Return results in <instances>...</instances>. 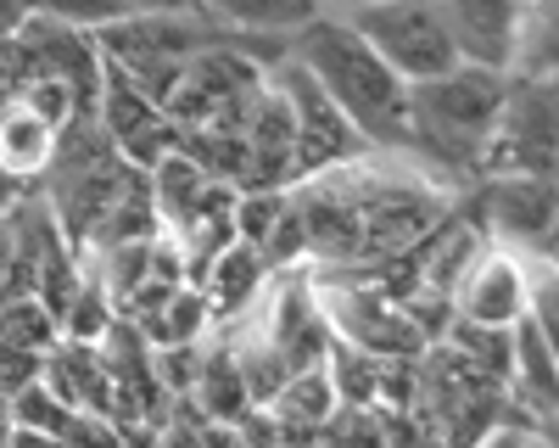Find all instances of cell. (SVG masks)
<instances>
[{
	"label": "cell",
	"mask_w": 559,
	"mask_h": 448,
	"mask_svg": "<svg viewBox=\"0 0 559 448\" xmlns=\"http://www.w3.org/2000/svg\"><path fill=\"white\" fill-rule=\"evenodd\" d=\"M292 62L331 96L358 134L376 152H403L408 146V84L369 51V39L342 17V12H319L286 39Z\"/></svg>",
	"instance_id": "cell-1"
},
{
	"label": "cell",
	"mask_w": 559,
	"mask_h": 448,
	"mask_svg": "<svg viewBox=\"0 0 559 448\" xmlns=\"http://www.w3.org/2000/svg\"><path fill=\"white\" fill-rule=\"evenodd\" d=\"M503 84H509V73L476 68V62H453L437 79L408 84V146H403V157H414L419 168L437 174L453 191L476 186L487 134H492L498 107H503Z\"/></svg>",
	"instance_id": "cell-2"
},
{
	"label": "cell",
	"mask_w": 559,
	"mask_h": 448,
	"mask_svg": "<svg viewBox=\"0 0 559 448\" xmlns=\"http://www.w3.org/2000/svg\"><path fill=\"white\" fill-rule=\"evenodd\" d=\"M308 286L324 326H331V342L358 347L369 358H419V347H426L408 308L358 269H308Z\"/></svg>",
	"instance_id": "cell-3"
},
{
	"label": "cell",
	"mask_w": 559,
	"mask_h": 448,
	"mask_svg": "<svg viewBox=\"0 0 559 448\" xmlns=\"http://www.w3.org/2000/svg\"><path fill=\"white\" fill-rule=\"evenodd\" d=\"M342 17L369 39V51L403 84L437 79L459 62L442 0H358V7H342Z\"/></svg>",
	"instance_id": "cell-4"
},
{
	"label": "cell",
	"mask_w": 559,
	"mask_h": 448,
	"mask_svg": "<svg viewBox=\"0 0 559 448\" xmlns=\"http://www.w3.org/2000/svg\"><path fill=\"white\" fill-rule=\"evenodd\" d=\"M269 84H280V96L292 107V152H297V179L342 168L353 157L369 152V141L358 134V123L324 96V90L302 73V62H292V51L269 68Z\"/></svg>",
	"instance_id": "cell-5"
},
{
	"label": "cell",
	"mask_w": 559,
	"mask_h": 448,
	"mask_svg": "<svg viewBox=\"0 0 559 448\" xmlns=\"http://www.w3.org/2000/svg\"><path fill=\"white\" fill-rule=\"evenodd\" d=\"M543 174L554 179V79H521L509 73L503 107L487 134L481 174Z\"/></svg>",
	"instance_id": "cell-6"
},
{
	"label": "cell",
	"mask_w": 559,
	"mask_h": 448,
	"mask_svg": "<svg viewBox=\"0 0 559 448\" xmlns=\"http://www.w3.org/2000/svg\"><path fill=\"white\" fill-rule=\"evenodd\" d=\"M471 208L481 219L487 241L521 252V258H554V179L487 174L471 186Z\"/></svg>",
	"instance_id": "cell-7"
},
{
	"label": "cell",
	"mask_w": 559,
	"mask_h": 448,
	"mask_svg": "<svg viewBox=\"0 0 559 448\" xmlns=\"http://www.w3.org/2000/svg\"><path fill=\"white\" fill-rule=\"evenodd\" d=\"M12 39H17V57H23V79H34V73L62 79L73 90L79 113H96V96H102V45H96V34L28 12Z\"/></svg>",
	"instance_id": "cell-8"
},
{
	"label": "cell",
	"mask_w": 559,
	"mask_h": 448,
	"mask_svg": "<svg viewBox=\"0 0 559 448\" xmlns=\"http://www.w3.org/2000/svg\"><path fill=\"white\" fill-rule=\"evenodd\" d=\"M96 118L107 129L112 152L129 163V168H157L168 152H179V123L140 90L102 62V96H96Z\"/></svg>",
	"instance_id": "cell-9"
},
{
	"label": "cell",
	"mask_w": 559,
	"mask_h": 448,
	"mask_svg": "<svg viewBox=\"0 0 559 448\" xmlns=\"http://www.w3.org/2000/svg\"><path fill=\"white\" fill-rule=\"evenodd\" d=\"M526 281H532V258L487 241V247L476 252V263L464 269L459 286H453V320H471V326H515L521 314H526Z\"/></svg>",
	"instance_id": "cell-10"
},
{
	"label": "cell",
	"mask_w": 559,
	"mask_h": 448,
	"mask_svg": "<svg viewBox=\"0 0 559 448\" xmlns=\"http://www.w3.org/2000/svg\"><path fill=\"white\" fill-rule=\"evenodd\" d=\"M146 179H152V208H157L163 231H185L191 219L236 208V186L213 179L207 168H197L185 152H168L157 168H146Z\"/></svg>",
	"instance_id": "cell-11"
},
{
	"label": "cell",
	"mask_w": 559,
	"mask_h": 448,
	"mask_svg": "<svg viewBox=\"0 0 559 448\" xmlns=\"http://www.w3.org/2000/svg\"><path fill=\"white\" fill-rule=\"evenodd\" d=\"M442 12H448V34L459 45V62L509 73L521 12H526L521 0H442Z\"/></svg>",
	"instance_id": "cell-12"
},
{
	"label": "cell",
	"mask_w": 559,
	"mask_h": 448,
	"mask_svg": "<svg viewBox=\"0 0 559 448\" xmlns=\"http://www.w3.org/2000/svg\"><path fill=\"white\" fill-rule=\"evenodd\" d=\"M39 381L51 387L68 410H96V415H112V381L102 370V353L96 342H73V337H57L39 358Z\"/></svg>",
	"instance_id": "cell-13"
},
{
	"label": "cell",
	"mask_w": 559,
	"mask_h": 448,
	"mask_svg": "<svg viewBox=\"0 0 559 448\" xmlns=\"http://www.w3.org/2000/svg\"><path fill=\"white\" fill-rule=\"evenodd\" d=\"M263 281H269V263L258 258V247H247V241H224V247L207 258L202 281H197L202 297H207V308H213V331L229 326V320H241V314L258 303Z\"/></svg>",
	"instance_id": "cell-14"
},
{
	"label": "cell",
	"mask_w": 559,
	"mask_h": 448,
	"mask_svg": "<svg viewBox=\"0 0 559 448\" xmlns=\"http://www.w3.org/2000/svg\"><path fill=\"white\" fill-rule=\"evenodd\" d=\"M191 12H202L213 28L236 34H297L308 17H319V0H191Z\"/></svg>",
	"instance_id": "cell-15"
},
{
	"label": "cell",
	"mask_w": 559,
	"mask_h": 448,
	"mask_svg": "<svg viewBox=\"0 0 559 448\" xmlns=\"http://www.w3.org/2000/svg\"><path fill=\"white\" fill-rule=\"evenodd\" d=\"M202 410V421H229L236 426L241 410H252V398L241 387V370H236V353H229V342L218 331H207V347H202V370L191 381V392H185Z\"/></svg>",
	"instance_id": "cell-16"
},
{
	"label": "cell",
	"mask_w": 559,
	"mask_h": 448,
	"mask_svg": "<svg viewBox=\"0 0 559 448\" xmlns=\"http://www.w3.org/2000/svg\"><path fill=\"white\" fill-rule=\"evenodd\" d=\"M51 146H57V129L39 113H28L23 102L0 107V168H7L17 186H39L45 163H51Z\"/></svg>",
	"instance_id": "cell-17"
},
{
	"label": "cell",
	"mask_w": 559,
	"mask_h": 448,
	"mask_svg": "<svg viewBox=\"0 0 559 448\" xmlns=\"http://www.w3.org/2000/svg\"><path fill=\"white\" fill-rule=\"evenodd\" d=\"M134 331L146 337V347H168V342H202V337L213 331V308H207L202 286L185 281V286H174V292H168V303H163V308L140 314Z\"/></svg>",
	"instance_id": "cell-18"
},
{
	"label": "cell",
	"mask_w": 559,
	"mask_h": 448,
	"mask_svg": "<svg viewBox=\"0 0 559 448\" xmlns=\"http://www.w3.org/2000/svg\"><path fill=\"white\" fill-rule=\"evenodd\" d=\"M269 410L280 426H302V432H319V421L336 410V387L324 376V365H308V370H292L280 381V392L269 398Z\"/></svg>",
	"instance_id": "cell-19"
},
{
	"label": "cell",
	"mask_w": 559,
	"mask_h": 448,
	"mask_svg": "<svg viewBox=\"0 0 559 448\" xmlns=\"http://www.w3.org/2000/svg\"><path fill=\"white\" fill-rule=\"evenodd\" d=\"M62 337V326H57V314L45 308L34 292H17V297H7L0 303V342H12V347H28V353H45Z\"/></svg>",
	"instance_id": "cell-20"
},
{
	"label": "cell",
	"mask_w": 559,
	"mask_h": 448,
	"mask_svg": "<svg viewBox=\"0 0 559 448\" xmlns=\"http://www.w3.org/2000/svg\"><path fill=\"white\" fill-rule=\"evenodd\" d=\"M319 443L324 448H386V426L376 403H336L319 421Z\"/></svg>",
	"instance_id": "cell-21"
},
{
	"label": "cell",
	"mask_w": 559,
	"mask_h": 448,
	"mask_svg": "<svg viewBox=\"0 0 559 448\" xmlns=\"http://www.w3.org/2000/svg\"><path fill=\"white\" fill-rule=\"evenodd\" d=\"M118 320V303L107 297V286L84 269V281H79V292H73V303L62 308V337H73V342H102V331Z\"/></svg>",
	"instance_id": "cell-22"
},
{
	"label": "cell",
	"mask_w": 559,
	"mask_h": 448,
	"mask_svg": "<svg viewBox=\"0 0 559 448\" xmlns=\"http://www.w3.org/2000/svg\"><path fill=\"white\" fill-rule=\"evenodd\" d=\"M7 421H12V426H34V432H57V426L68 421V403L45 387V381H28V387H17V392L7 398Z\"/></svg>",
	"instance_id": "cell-23"
},
{
	"label": "cell",
	"mask_w": 559,
	"mask_h": 448,
	"mask_svg": "<svg viewBox=\"0 0 559 448\" xmlns=\"http://www.w3.org/2000/svg\"><path fill=\"white\" fill-rule=\"evenodd\" d=\"M202 347H207V337H202V342L152 347V376H157V387H163L168 398H185V392H191V381H197V370H202Z\"/></svg>",
	"instance_id": "cell-24"
},
{
	"label": "cell",
	"mask_w": 559,
	"mask_h": 448,
	"mask_svg": "<svg viewBox=\"0 0 559 448\" xmlns=\"http://www.w3.org/2000/svg\"><path fill=\"white\" fill-rule=\"evenodd\" d=\"M17 102H23L28 113H39V118L51 123V129H62V123H68V118L79 113V102H73V90H68L62 79H39V73L17 84Z\"/></svg>",
	"instance_id": "cell-25"
},
{
	"label": "cell",
	"mask_w": 559,
	"mask_h": 448,
	"mask_svg": "<svg viewBox=\"0 0 559 448\" xmlns=\"http://www.w3.org/2000/svg\"><path fill=\"white\" fill-rule=\"evenodd\" d=\"M51 443L57 448H123L118 426L107 415H96V410H68V421L51 432Z\"/></svg>",
	"instance_id": "cell-26"
},
{
	"label": "cell",
	"mask_w": 559,
	"mask_h": 448,
	"mask_svg": "<svg viewBox=\"0 0 559 448\" xmlns=\"http://www.w3.org/2000/svg\"><path fill=\"white\" fill-rule=\"evenodd\" d=\"M28 7L39 17H57V23H73V28H90V34H96L102 23H112V17H123L118 0H28Z\"/></svg>",
	"instance_id": "cell-27"
},
{
	"label": "cell",
	"mask_w": 559,
	"mask_h": 448,
	"mask_svg": "<svg viewBox=\"0 0 559 448\" xmlns=\"http://www.w3.org/2000/svg\"><path fill=\"white\" fill-rule=\"evenodd\" d=\"M39 358L45 353H28V347H12V342H0V392H17L28 381H39Z\"/></svg>",
	"instance_id": "cell-28"
},
{
	"label": "cell",
	"mask_w": 559,
	"mask_h": 448,
	"mask_svg": "<svg viewBox=\"0 0 559 448\" xmlns=\"http://www.w3.org/2000/svg\"><path fill=\"white\" fill-rule=\"evenodd\" d=\"M17 292H28V281H23V269H17L12 219H7V208H0V303H7V297H17Z\"/></svg>",
	"instance_id": "cell-29"
},
{
	"label": "cell",
	"mask_w": 559,
	"mask_h": 448,
	"mask_svg": "<svg viewBox=\"0 0 559 448\" xmlns=\"http://www.w3.org/2000/svg\"><path fill=\"white\" fill-rule=\"evenodd\" d=\"M17 84H23V57H17V39H0V107L17 102Z\"/></svg>",
	"instance_id": "cell-30"
},
{
	"label": "cell",
	"mask_w": 559,
	"mask_h": 448,
	"mask_svg": "<svg viewBox=\"0 0 559 448\" xmlns=\"http://www.w3.org/2000/svg\"><path fill=\"white\" fill-rule=\"evenodd\" d=\"M0 448H57L51 432H34V426H7V443Z\"/></svg>",
	"instance_id": "cell-31"
},
{
	"label": "cell",
	"mask_w": 559,
	"mask_h": 448,
	"mask_svg": "<svg viewBox=\"0 0 559 448\" xmlns=\"http://www.w3.org/2000/svg\"><path fill=\"white\" fill-rule=\"evenodd\" d=\"M34 7L28 0H0V39H12L17 28H23V17H28Z\"/></svg>",
	"instance_id": "cell-32"
},
{
	"label": "cell",
	"mask_w": 559,
	"mask_h": 448,
	"mask_svg": "<svg viewBox=\"0 0 559 448\" xmlns=\"http://www.w3.org/2000/svg\"><path fill=\"white\" fill-rule=\"evenodd\" d=\"M123 12H179V7H191V0H118Z\"/></svg>",
	"instance_id": "cell-33"
},
{
	"label": "cell",
	"mask_w": 559,
	"mask_h": 448,
	"mask_svg": "<svg viewBox=\"0 0 559 448\" xmlns=\"http://www.w3.org/2000/svg\"><path fill=\"white\" fill-rule=\"evenodd\" d=\"M23 191H28V186H17V179H12L7 168H0V208H12V202H17Z\"/></svg>",
	"instance_id": "cell-34"
},
{
	"label": "cell",
	"mask_w": 559,
	"mask_h": 448,
	"mask_svg": "<svg viewBox=\"0 0 559 448\" xmlns=\"http://www.w3.org/2000/svg\"><path fill=\"white\" fill-rule=\"evenodd\" d=\"M526 448H554V432H532V437H526Z\"/></svg>",
	"instance_id": "cell-35"
},
{
	"label": "cell",
	"mask_w": 559,
	"mask_h": 448,
	"mask_svg": "<svg viewBox=\"0 0 559 448\" xmlns=\"http://www.w3.org/2000/svg\"><path fill=\"white\" fill-rule=\"evenodd\" d=\"M324 12H342V7H358V0H319Z\"/></svg>",
	"instance_id": "cell-36"
},
{
	"label": "cell",
	"mask_w": 559,
	"mask_h": 448,
	"mask_svg": "<svg viewBox=\"0 0 559 448\" xmlns=\"http://www.w3.org/2000/svg\"><path fill=\"white\" fill-rule=\"evenodd\" d=\"M0 421H7V392H0Z\"/></svg>",
	"instance_id": "cell-37"
},
{
	"label": "cell",
	"mask_w": 559,
	"mask_h": 448,
	"mask_svg": "<svg viewBox=\"0 0 559 448\" xmlns=\"http://www.w3.org/2000/svg\"><path fill=\"white\" fill-rule=\"evenodd\" d=\"M521 7H532V0H521Z\"/></svg>",
	"instance_id": "cell-38"
}]
</instances>
